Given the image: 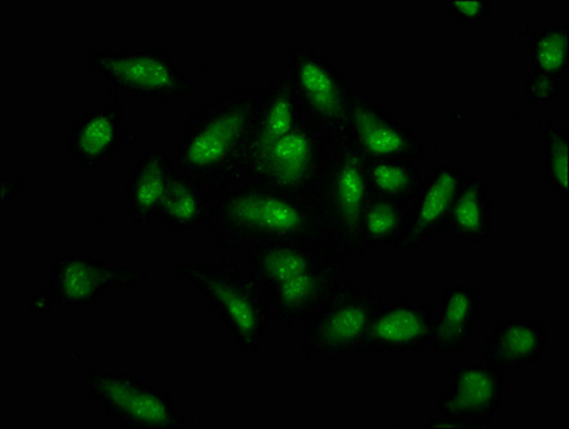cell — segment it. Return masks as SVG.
Returning a JSON list of instances; mask_svg holds the SVG:
<instances>
[{"label": "cell", "instance_id": "cell-2", "mask_svg": "<svg viewBox=\"0 0 569 429\" xmlns=\"http://www.w3.org/2000/svg\"><path fill=\"white\" fill-rule=\"evenodd\" d=\"M211 229L228 257L273 243L307 242L328 231L318 193L296 194L243 182L219 194Z\"/></svg>", "mask_w": 569, "mask_h": 429}, {"label": "cell", "instance_id": "cell-16", "mask_svg": "<svg viewBox=\"0 0 569 429\" xmlns=\"http://www.w3.org/2000/svg\"><path fill=\"white\" fill-rule=\"evenodd\" d=\"M433 311L409 298L381 307L369 327L366 353H417L431 341Z\"/></svg>", "mask_w": 569, "mask_h": 429}, {"label": "cell", "instance_id": "cell-17", "mask_svg": "<svg viewBox=\"0 0 569 429\" xmlns=\"http://www.w3.org/2000/svg\"><path fill=\"white\" fill-rule=\"evenodd\" d=\"M343 248L331 232L307 242L273 243L251 249L249 276L264 291L298 276L307 269L317 267L332 252Z\"/></svg>", "mask_w": 569, "mask_h": 429}, {"label": "cell", "instance_id": "cell-26", "mask_svg": "<svg viewBox=\"0 0 569 429\" xmlns=\"http://www.w3.org/2000/svg\"><path fill=\"white\" fill-rule=\"evenodd\" d=\"M538 131L546 144V183L561 201H567L568 189V132L549 117L538 119Z\"/></svg>", "mask_w": 569, "mask_h": 429}, {"label": "cell", "instance_id": "cell-9", "mask_svg": "<svg viewBox=\"0 0 569 429\" xmlns=\"http://www.w3.org/2000/svg\"><path fill=\"white\" fill-rule=\"evenodd\" d=\"M81 389L114 423L131 429H181L187 421L173 399L132 372L91 369L83 373Z\"/></svg>", "mask_w": 569, "mask_h": 429}, {"label": "cell", "instance_id": "cell-24", "mask_svg": "<svg viewBox=\"0 0 569 429\" xmlns=\"http://www.w3.org/2000/svg\"><path fill=\"white\" fill-rule=\"evenodd\" d=\"M366 173L369 192L406 203L416 199L426 179L411 159L366 158Z\"/></svg>", "mask_w": 569, "mask_h": 429}, {"label": "cell", "instance_id": "cell-7", "mask_svg": "<svg viewBox=\"0 0 569 429\" xmlns=\"http://www.w3.org/2000/svg\"><path fill=\"white\" fill-rule=\"evenodd\" d=\"M141 268L119 266L84 252H64L49 269L44 291L32 299V311L97 306L111 289H131L148 282Z\"/></svg>", "mask_w": 569, "mask_h": 429}, {"label": "cell", "instance_id": "cell-23", "mask_svg": "<svg viewBox=\"0 0 569 429\" xmlns=\"http://www.w3.org/2000/svg\"><path fill=\"white\" fill-rule=\"evenodd\" d=\"M406 202L369 192L359 221V248L363 253L377 247H393L408 222Z\"/></svg>", "mask_w": 569, "mask_h": 429}, {"label": "cell", "instance_id": "cell-8", "mask_svg": "<svg viewBox=\"0 0 569 429\" xmlns=\"http://www.w3.org/2000/svg\"><path fill=\"white\" fill-rule=\"evenodd\" d=\"M317 193L328 231L351 257L362 258L359 221L369 197L366 157L348 134L333 138Z\"/></svg>", "mask_w": 569, "mask_h": 429}, {"label": "cell", "instance_id": "cell-13", "mask_svg": "<svg viewBox=\"0 0 569 429\" xmlns=\"http://www.w3.org/2000/svg\"><path fill=\"white\" fill-rule=\"evenodd\" d=\"M129 101L109 98L78 119L69 129L67 151L87 172H97L122 151L129 133L124 114Z\"/></svg>", "mask_w": 569, "mask_h": 429}, {"label": "cell", "instance_id": "cell-28", "mask_svg": "<svg viewBox=\"0 0 569 429\" xmlns=\"http://www.w3.org/2000/svg\"><path fill=\"white\" fill-rule=\"evenodd\" d=\"M448 12L459 23L478 24L486 22L492 14V2L488 0H449Z\"/></svg>", "mask_w": 569, "mask_h": 429}, {"label": "cell", "instance_id": "cell-22", "mask_svg": "<svg viewBox=\"0 0 569 429\" xmlns=\"http://www.w3.org/2000/svg\"><path fill=\"white\" fill-rule=\"evenodd\" d=\"M446 231L449 237L473 246H482L492 233V202L487 193V179L482 174L463 177L453 199Z\"/></svg>", "mask_w": 569, "mask_h": 429}, {"label": "cell", "instance_id": "cell-3", "mask_svg": "<svg viewBox=\"0 0 569 429\" xmlns=\"http://www.w3.org/2000/svg\"><path fill=\"white\" fill-rule=\"evenodd\" d=\"M262 88L232 91L197 104L182 129L174 164L214 197L237 183Z\"/></svg>", "mask_w": 569, "mask_h": 429}, {"label": "cell", "instance_id": "cell-12", "mask_svg": "<svg viewBox=\"0 0 569 429\" xmlns=\"http://www.w3.org/2000/svg\"><path fill=\"white\" fill-rule=\"evenodd\" d=\"M351 258L346 248H339L317 267L264 291L273 326L283 331H292L303 326L322 306L332 289L346 281Z\"/></svg>", "mask_w": 569, "mask_h": 429}, {"label": "cell", "instance_id": "cell-27", "mask_svg": "<svg viewBox=\"0 0 569 429\" xmlns=\"http://www.w3.org/2000/svg\"><path fill=\"white\" fill-rule=\"evenodd\" d=\"M561 83L556 78L529 69L526 78V92L523 93H526L529 103H551L559 97Z\"/></svg>", "mask_w": 569, "mask_h": 429}, {"label": "cell", "instance_id": "cell-18", "mask_svg": "<svg viewBox=\"0 0 569 429\" xmlns=\"http://www.w3.org/2000/svg\"><path fill=\"white\" fill-rule=\"evenodd\" d=\"M548 356V329L533 318H506L492 327L483 347L487 366L497 369H518L538 363Z\"/></svg>", "mask_w": 569, "mask_h": 429}, {"label": "cell", "instance_id": "cell-1", "mask_svg": "<svg viewBox=\"0 0 569 429\" xmlns=\"http://www.w3.org/2000/svg\"><path fill=\"white\" fill-rule=\"evenodd\" d=\"M333 137L309 117L287 72L262 88L237 183L259 182L296 194L318 192Z\"/></svg>", "mask_w": 569, "mask_h": 429}, {"label": "cell", "instance_id": "cell-10", "mask_svg": "<svg viewBox=\"0 0 569 429\" xmlns=\"http://www.w3.org/2000/svg\"><path fill=\"white\" fill-rule=\"evenodd\" d=\"M284 72L313 121L333 138L348 133L349 108L356 88L331 59L311 48L297 47L289 53Z\"/></svg>", "mask_w": 569, "mask_h": 429}, {"label": "cell", "instance_id": "cell-25", "mask_svg": "<svg viewBox=\"0 0 569 429\" xmlns=\"http://www.w3.org/2000/svg\"><path fill=\"white\" fill-rule=\"evenodd\" d=\"M568 22L549 23L532 33L528 47L531 69L563 81L568 73Z\"/></svg>", "mask_w": 569, "mask_h": 429}, {"label": "cell", "instance_id": "cell-14", "mask_svg": "<svg viewBox=\"0 0 569 429\" xmlns=\"http://www.w3.org/2000/svg\"><path fill=\"white\" fill-rule=\"evenodd\" d=\"M463 177L466 173L456 164L438 163L432 168L412 201L406 228L393 243L397 251H419L433 237L446 231L449 212Z\"/></svg>", "mask_w": 569, "mask_h": 429}, {"label": "cell", "instance_id": "cell-11", "mask_svg": "<svg viewBox=\"0 0 569 429\" xmlns=\"http://www.w3.org/2000/svg\"><path fill=\"white\" fill-rule=\"evenodd\" d=\"M347 134L366 158H426L421 134L361 89H353Z\"/></svg>", "mask_w": 569, "mask_h": 429}, {"label": "cell", "instance_id": "cell-21", "mask_svg": "<svg viewBox=\"0 0 569 429\" xmlns=\"http://www.w3.org/2000/svg\"><path fill=\"white\" fill-rule=\"evenodd\" d=\"M214 202L217 197L209 189L184 177L174 164L159 219L171 231L178 233L209 229L213 219Z\"/></svg>", "mask_w": 569, "mask_h": 429}, {"label": "cell", "instance_id": "cell-20", "mask_svg": "<svg viewBox=\"0 0 569 429\" xmlns=\"http://www.w3.org/2000/svg\"><path fill=\"white\" fill-rule=\"evenodd\" d=\"M481 313V299L468 283H452L439 298L433 313L431 343L437 353H459L473 336Z\"/></svg>", "mask_w": 569, "mask_h": 429}, {"label": "cell", "instance_id": "cell-6", "mask_svg": "<svg viewBox=\"0 0 569 429\" xmlns=\"http://www.w3.org/2000/svg\"><path fill=\"white\" fill-rule=\"evenodd\" d=\"M381 297L356 282L339 283L303 323L299 348L308 359L338 361L366 353L369 327Z\"/></svg>", "mask_w": 569, "mask_h": 429}, {"label": "cell", "instance_id": "cell-4", "mask_svg": "<svg viewBox=\"0 0 569 429\" xmlns=\"http://www.w3.org/2000/svg\"><path fill=\"white\" fill-rule=\"evenodd\" d=\"M174 272L201 293L243 353H258L268 327L271 308L263 289L232 261L221 263L179 262Z\"/></svg>", "mask_w": 569, "mask_h": 429}, {"label": "cell", "instance_id": "cell-15", "mask_svg": "<svg viewBox=\"0 0 569 429\" xmlns=\"http://www.w3.org/2000/svg\"><path fill=\"white\" fill-rule=\"evenodd\" d=\"M507 379L501 369L487 363H457L451 387L437 399L439 416L459 419L493 418L502 406Z\"/></svg>", "mask_w": 569, "mask_h": 429}, {"label": "cell", "instance_id": "cell-19", "mask_svg": "<svg viewBox=\"0 0 569 429\" xmlns=\"http://www.w3.org/2000/svg\"><path fill=\"white\" fill-rule=\"evenodd\" d=\"M174 167L162 147L153 144L131 164L127 192L129 218L137 227L151 228L159 221L164 192Z\"/></svg>", "mask_w": 569, "mask_h": 429}, {"label": "cell", "instance_id": "cell-5", "mask_svg": "<svg viewBox=\"0 0 569 429\" xmlns=\"http://www.w3.org/2000/svg\"><path fill=\"white\" fill-rule=\"evenodd\" d=\"M88 64L103 79L108 98L173 102L194 89V79L174 63L172 52L164 48L97 49L89 52Z\"/></svg>", "mask_w": 569, "mask_h": 429}]
</instances>
